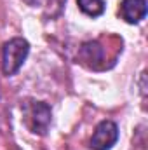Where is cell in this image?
<instances>
[{
  "mask_svg": "<svg viewBox=\"0 0 148 150\" xmlns=\"http://www.w3.org/2000/svg\"><path fill=\"white\" fill-rule=\"evenodd\" d=\"M78 56H80V59H82L84 65L98 70L99 65L105 59V51H103V45L98 40H92V42H85V44L80 45Z\"/></svg>",
  "mask_w": 148,
  "mask_h": 150,
  "instance_id": "obj_5",
  "label": "cell"
},
{
  "mask_svg": "<svg viewBox=\"0 0 148 150\" xmlns=\"http://www.w3.org/2000/svg\"><path fill=\"white\" fill-rule=\"evenodd\" d=\"M77 5L84 14H87L91 18H98L105 12V2L103 0H77Z\"/></svg>",
  "mask_w": 148,
  "mask_h": 150,
  "instance_id": "obj_6",
  "label": "cell"
},
{
  "mask_svg": "<svg viewBox=\"0 0 148 150\" xmlns=\"http://www.w3.org/2000/svg\"><path fill=\"white\" fill-rule=\"evenodd\" d=\"M118 140V126L113 120H101L89 142L92 150H110Z\"/></svg>",
  "mask_w": 148,
  "mask_h": 150,
  "instance_id": "obj_3",
  "label": "cell"
},
{
  "mask_svg": "<svg viewBox=\"0 0 148 150\" xmlns=\"http://www.w3.org/2000/svg\"><path fill=\"white\" fill-rule=\"evenodd\" d=\"M120 18L129 25H138L147 18V0H122Z\"/></svg>",
  "mask_w": 148,
  "mask_h": 150,
  "instance_id": "obj_4",
  "label": "cell"
},
{
  "mask_svg": "<svg viewBox=\"0 0 148 150\" xmlns=\"http://www.w3.org/2000/svg\"><path fill=\"white\" fill-rule=\"evenodd\" d=\"M65 2H66V0H49V5H51V7H56V9H58L56 12L59 14L61 9H63V5H65Z\"/></svg>",
  "mask_w": 148,
  "mask_h": 150,
  "instance_id": "obj_7",
  "label": "cell"
},
{
  "mask_svg": "<svg viewBox=\"0 0 148 150\" xmlns=\"http://www.w3.org/2000/svg\"><path fill=\"white\" fill-rule=\"evenodd\" d=\"M25 2H28L30 5H37V4H40L42 0H25Z\"/></svg>",
  "mask_w": 148,
  "mask_h": 150,
  "instance_id": "obj_8",
  "label": "cell"
},
{
  "mask_svg": "<svg viewBox=\"0 0 148 150\" xmlns=\"http://www.w3.org/2000/svg\"><path fill=\"white\" fill-rule=\"evenodd\" d=\"M23 120L32 133L44 136V134H47L51 120H52L51 107L44 101L30 100L23 105Z\"/></svg>",
  "mask_w": 148,
  "mask_h": 150,
  "instance_id": "obj_1",
  "label": "cell"
},
{
  "mask_svg": "<svg viewBox=\"0 0 148 150\" xmlns=\"http://www.w3.org/2000/svg\"><path fill=\"white\" fill-rule=\"evenodd\" d=\"M28 52H30V44L25 38L16 37L5 42L2 51V72L7 77L18 74L23 63L26 61Z\"/></svg>",
  "mask_w": 148,
  "mask_h": 150,
  "instance_id": "obj_2",
  "label": "cell"
}]
</instances>
